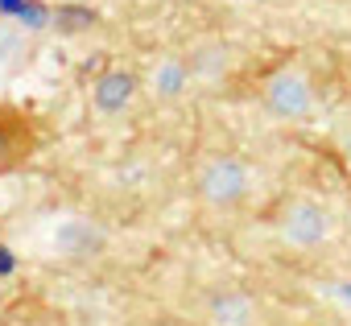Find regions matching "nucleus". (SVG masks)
Returning <instances> with one entry per match:
<instances>
[{
	"mask_svg": "<svg viewBox=\"0 0 351 326\" xmlns=\"http://www.w3.org/2000/svg\"><path fill=\"white\" fill-rule=\"evenodd\" d=\"M132 95V75L128 71H108L99 83H95V103L104 112H120Z\"/></svg>",
	"mask_w": 351,
	"mask_h": 326,
	"instance_id": "f03ea898",
	"label": "nucleus"
},
{
	"mask_svg": "<svg viewBox=\"0 0 351 326\" xmlns=\"http://www.w3.org/2000/svg\"><path fill=\"white\" fill-rule=\"evenodd\" d=\"M240 186H244V178H240V170H236V166H215V178H211V195H223V199H232Z\"/></svg>",
	"mask_w": 351,
	"mask_h": 326,
	"instance_id": "39448f33",
	"label": "nucleus"
},
{
	"mask_svg": "<svg viewBox=\"0 0 351 326\" xmlns=\"http://www.w3.org/2000/svg\"><path fill=\"white\" fill-rule=\"evenodd\" d=\"M21 9H25V0H0V17H13V21H17Z\"/></svg>",
	"mask_w": 351,
	"mask_h": 326,
	"instance_id": "1a4fd4ad",
	"label": "nucleus"
},
{
	"mask_svg": "<svg viewBox=\"0 0 351 326\" xmlns=\"http://www.w3.org/2000/svg\"><path fill=\"white\" fill-rule=\"evenodd\" d=\"M17 25H25V29H46V25H54V13H50V5H42V0H25V9L17 13Z\"/></svg>",
	"mask_w": 351,
	"mask_h": 326,
	"instance_id": "7ed1b4c3",
	"label": "nucleus"
},
{
	"mask_svg": "<svg viewBox=\"0 0 351 326\" xmlns=\"http://www.w3.org/2000/svg\"><path fill=\"white\" fill-rule=\"evenodd\" d=\"M182 79H186V75H182V66H173V62L157 71V87H161L165 95H173V91H178V87H182Z\"/></svg>",
	"mask_w": 351,
	"mask_h": 326,
	"instance_id": "0eeeda50",
	"label": "nucleus"
},
{
	"mask_svg": "<svg viewBox=\"0 0 351 326\" xmlns=\"http://www.w3.org/2000/svg\"><path fill=\"white\" fill-rule=\"evenodd\" d=\"M91 21H95L91 9H83V5H62V9L54 13V25L66 29V34H71V29H83V25H91Z\"/></svg>",
	"mask_w": 351,
	"mask_h": 326,
	"instance_id": "20e7f679",
	"label": "nucleus"
},
{
	"mask_svg": "<svg viewBox=\"0 0 351 326\" xmlns=\"http://www.w3.org/2000/svg\"><path fill=\"white\" fill-rule=\"evenodd\" d=\"M13 273H17V256L0 244V277H13Z\"/></svg>",
	"mask_w": 351,
	"mask_h": 326,
	"instance_id": "6e6552de",
	"label": "nucleus"
},
{
	"mask_svg": "<svg viewBox=\"0 0 351 326\" xmlns=\"http://www.w3.org/2000/svg\"><path fill=\"white\" fill-rule=\"evenodd\" d=\"M25 153H29V124L17 112L0 108V174L25 161Z\"/></svg>",
	"mask_w": 351,
	"mask_h": 326,
	"instance_id": "f257e3e1",
	"label": "nucleus"
},
{
	"mask_svg": "<svg viewBox=\"0 0 351 326\" xmlns=\"http://www.w3.org/2000/svg\"><path fill=\"white\" fill-rule=\"evenodd\" d=\"M277 108H281V112H302V83H298V79H281V87H277Z\"/></svg>",
	"mask_w": 351,
	"mask_h": 326,
	"instance_id": "423d86ee",
	"label": "nucleus"
}]
</instances>
